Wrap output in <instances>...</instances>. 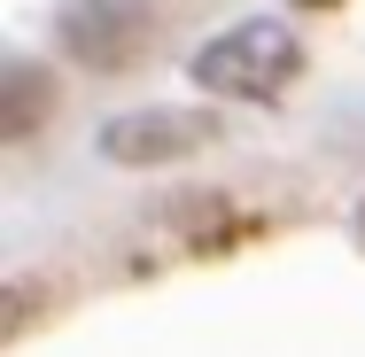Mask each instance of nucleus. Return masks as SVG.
Returning a JSON list of instances; mask_svg holds the SVG:
<instances>
[{
	"label": "nucleus",
	"instance_id": "nucleus-1",
	"mask_svg": "<svg viewBox=\"0 0 365 357\" xmlns=\"http://www.w3.org/2000/svg\"><path fill=\"white\" fill-rule=\"evenodd\" d=\"M295 71H303V47H295L288 24H272V16L233 24V31H218L195 55V86L225 93V101H272V93L295 86Z\"/></svg>",
	"mask_w": 365,
	"mask_h": 357
},
{
	"label": "nucleus",
	"instance_id": "nucleus-2",
	"mask_svg": "<svg viewBox=\"0 0 365 357\" xmlns=\"http://www.w3.org/2000/svg\"><path fill=\"white\" fill-rule=\"evenodd\" d=\"M148 39H155L148 0H71L63 8V47L86 71H125Z\"/></svg>",
	"mask_w": 365,
	"mask_h": 357
},
{
	"label": "nucleus",
	"instance_id": "nucleus-3",
	"mask_svg": "<svg viewBox=\"0 0 365 357\" xmlns=\"http://www.w3.org/2000/svg\"><path fill=\"white\" fill-rule=\"evenodd\" d=\"M187 148H202V117H179V109H140L101 133V155H117V163H171Z\"/></svg>",
	"mask_w": 365,
	"mask_h": 357
},
{
	"label": "nucleus",
	"instance_id": "nucleus-4",
	"mask_svg": "<svg viewBox=\"0 0 365 357\" xmlns=\"http://www.w3.org/2000/svg\"><path fill=\"white\" fill-rule=\"evenodd\" d=\"M47 109H55L47 71H39V63H16V71H8V93H0V133H8V140H31Z\"/></svg>",
	"mask_w": 365,
	"mask_h": 357
},
{
	"label": "nucleus",
	"instance_id": "nucleus-5",
	"mask_svg": "<svg viewBox=\"0 0 365 357\" xmlns=\"http://www.w3.org/2000/svg\"><path fill=\"white\" fill-rule=\"evenodd\" d=\"M31 303H39V287H31V280H16V287H8V326H0V334H8V342H16V334H24V326H31V319H39V311H31Z\"/></svg>",
	"mask_w": 365,
	"mask_h": 357
},
{
	"label": "nucleus",
	"instance_id": "nucleus-6",
	"mask_svg": "<svg viewBox=\"0 0 365 357\" xmlns=\"http://www.w3.org/2000/svg\"><path fill=\"white\" fill-rule=\"evenodd\" d=\"M311 8H342V0H311Z\"/></svg>",
	"mask_w": 365,
	"mask_h": 357
},
{
	"label": "nucleus",
	"instance_id": "nucleus-7",
	"mask_svg": "<svg viewBox=\"0 0 365 357\" xmlns=\"http://www.w3.org/2000/svg\"><path fill=\"white\" fill-rule=\"evenodd\" d=\"M358 225H365V202H358Z\"/></svg>",
	"mask_w": 365,
	"mask_h": 357
}]
</instances>
